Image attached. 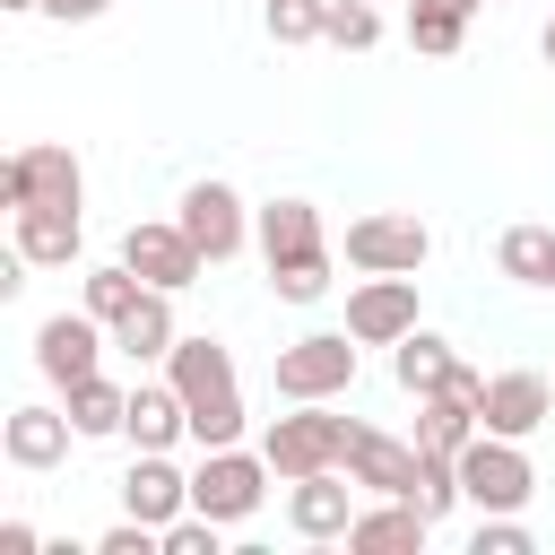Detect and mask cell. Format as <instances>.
Listing matches in <instances>:
<instances>
[{"instance_id": "obj_22", "label": "cell", "mask_w": 555, "mask_h": 555, "mask_svg": "<svg viewBox=\"0 0 555 555\" xmlns=\"http://www.w3.org/2000/svg\"><path fill=\"white\" fill-rule=\"evenodd\" d=\"M451 373H460V356H451V338H442V330H425V321H416V330H408V338L390 347V382H399L408 399H425V390H442Z\"/></svg>"}, {"instance_id": "obj_9", "label": "cell", "mask_w": 555, "mask_h": 555, "mask_svg": "<svg viewBox=\"0 0 555 555\" xmlns=\"http://www.w3.org/2000/svg\"><path fill=\"white\" fill-rule=\"evenodd\" d=\"M104 347H113V330L78 304V312H52L43 330H35V373L52 382V390H69V382H87V373H104Z\"/></svg>"}, {"instance_id": "obj_30", "label": "cell", "mask_w": 555, "mask_h": 555, "mask_svg": "<svg viewBox=\"0 0 555 555\" xmlns=\"http://www.w3.org/2000/svg\"><path fill=\"white\" fill-rule=\"evenodd\" d=\"M468 555H538V538H529V520H520V512H477Z\"/></svg>"}, {"instance_id": "obj_3", "label": "cell", "mask_w": 555, "mask_h": 555, "mask_svg": "<svg viewBox=\"0 0 555 555\" xmlns=\"http://www.w3.org/2000/svg\"><path fill=\"white\" fill-rule=\"evenodd\" d=\"M269 451H243V442H217V451H199V468H191V512H208V520H225V529H243L260 503H269Z\"/></svg>"}, {"instance_id": "obj_15", "label": "cell", "mask_w": 555, "mask_h": 555, "mask_svg": "<svg viewBox=\"0 0 555 555\" xmlns=\"http://www.w3.org/2000/svg\"><path fill=\"white\" fill-rule=\"evenodd\" d=\"M546 416H555V382H546V373H529V364H520V373H486V408H477V425H486V434L529 442Z\"/></svg>"}, {"instance_id": "obj_23", "label": "cell", "mask_w": 555, "mask_h": 555, "mask_svg": "<svg viewBox=\"0 0 555 555\" xmlns=\"http://www.w3.org/2000/svg\"><path fill=\"white\" fill-rule=\"evenodd\" d=\"M61 408H69V425H78V442H104V434H121L130 390H121V382H104V373H87V382H69V390H61Z\"/></svg>"}, {"instance_id": "obj_19", "label": "cell", "mask_w": 555, "mask_h": 555, "mask_svg": "<svg viewBox=\"0 0 555 555\" xmlns=\"http://www.w3.org/2000/svg\"><path fill=\"white\" fill-rule=\"evenodd\" d=\"M121 434H130V451H173V442H191V408H182V390H173V382H130V416H121Z\"/></svg>"}, {"instance_id": "obj_21", "label": "cell", "mask_w": 555, "mask_h": 555, "mask_svg": "<svg viewBox=\"0 0 555 555\" xmlns=\"http://www.w3.org/2000/svg\"><path fill=\"white\" fill-rule=\"evenodd\" d=\"M173 338H182V321H173V295H165V286H147V295L113 321V356H130V364H165Z\"/></svg>"}, {"instance_id": "obj_36", "label": "cell", "mask_w": 555, "mask_h": 555, "mask_svg": "<svg viewBox=\"0 0 555 555\" xmlns=\"http://www.w3.org/2000/svg\"><path fill=\"white\" fill-rule=\"evenodd\" d=\"M425 9H451V17H477L486 0H425Z\"/></svg>"}, {"instance_id": "obj_26", "label": "cell", "mask_w": 555, "mask_h": 555, "mask_svg": "<svg viewBox=\"0 0 555 555\" xmlns=\"http://www.w3.org/2000/svg\"><path fill=\"white\" fill-rule=\"evenodd\" d=\"M139 295H147V278H139L130 260H104V269H87V278H78V304H87V312H95L104 330H113V321H121V312H130Z\"/></svg>"}, {"instance_id": "obj_20", "label": "cell", "mask_w": 555, "mask_h": 555, "mask_svg": "<svg viewBox=\"0 0 555 555\" xmlns=\"http://www.w3.org/2000/svg\"><path fill=\"white\" fill-rule=\"evenodd\" d=\"M121 512H139V520H156V529H165V520H182V512H191V477H182L165 451H139V460H130V477H121Z\"/></svg>"}, {"instance_id": "obj_24", "label": "cell", "mask_w": 555, "mask_h": 555, "mask_svg": "<svg viewBox=\"0 0 555 555\" xmlns=\"http://www.w3.org/2000/svg\"><path fill=\"white\" fill-rule=\"evenodd\" d=\"M468 442H477V408H468L460 390H425V399H416V451H451V460H460Z\"/></svg>"}, {"instance_id": "obj_13", "label": "cell", "mask_w": 555, "mask_h": 555, "mask_svg": "<svg viewBox=\"0 0 555 555\" xmlns=\"http://www.w3.org/2000/svg\"><path fill=\"white\" fill-rule=\"evenodd\" d=\"M9 251L26 260V269H69L78 251H87V217L78 208H9Z\"/></svg>"}, {"instance_id": "obj_14", "label": "cell", "mask_w": 555, "mask_h": 555, "mask_svg": "<svg viewBox=\"0 0 555 555\" xmlns=\"http://www.w3.org/2000/svg\"><path fill=\"white\" fill-rule=\"evenodd\" d=\"M251 243H260L269 269H286V260H330V225H321L312 199H269V208H251Z\"/></svg>"}, {"instance_id": "obj_10", "label": "cell", "mask_w": 555, "mask_h": 555, "mask_svg": "<svg viewBox=\"0 0 555 555\" xmlns=\"http://www.w3.org/2000/svg\"><path fill=\"white\" fill-rule=\"evenodd\" d=\"M121 260L147 278V286H165V295H182V286H199V243L182 234V217H139L130 234H121Z\"/></svg>"}, {"instance_id": "obj_33", "label": "cell", "mask_w": 555, "mask_h": 555, "mask_svg": "<svg viewBox=\"0 0 555 555\" xmlns=\"http://www.w3.org/2000/svg\"><path fill=\"white\" fill-rule=\"evenodd\" d=\"M165 555H225V520H208V512L165 520Z\"/></svg>"}, {"instance_id": "obj_4", "label": "cell", "mask_w": 555, "mask_h": 555, "mask_svg": "<svg viewBox=\"0 0 555 555\" xmlns=\"http://www.w3.org/2000/svg\"><path fill=\"white\" fill-rule=\"evenodd\" d=\"M269 382H278L286 408L295 399H347L356 390V330H304L295 347H278Z\"/></svg>"}, {"instance_id": "obj_2", "label": "cell", "mask_w": 555, "mask_h": 555, "mask_svg": "<svg viewBox=\"0 0 555 555\" xmlns=\"http://www.w3.org/2000/svg\"><path fill=\"white\" fill-rule=\"evenodd\" d=\"M347 442H356V416H338L330 399H295V416H269L260 451L278 477H312V468H347Z\"/></svg>"}, {"instance_id": "obj_34", "label": "cell", "mask_w": 555, "mask_h": 555, "mask_svg": "<svg viewBox=\"0 0 555 555\" xmlns=\"http://www.w3.org/2000/svg\"><path fill=\"white\" fill-rule=\"evenodd\" d=\"M104 9H113V0H43L35 17H52V26H95Z\"/></svg>"}, {"instance_id": "obj_25", "label": "cell", "mask_w": 555, "mask_h": 555, "mask_svg": "<svg viewBox=\"0 0 555 555\" xmlns=\"http://www.w3.org/2000/svg\"><path fill=\"white\" fill-rule=\"evenodd\" d=\"M546 260H555V234H546V225H503L494 269H503L512 286H538V295H546Z\"/></svg>"}, {"instance_id": "obj_38", "label": "cell", "mask_w": 555, "mask_h": 555, "mask_svg": "<svg viewBox=\"0 0 555 555\" xmlns=\"http://www.w3.org/2000/svg\"><path fill=\"white\" fill-rule=\"evenodd\" d=\"M538 52H546V69H555V17H546V35H538Z\"/></svg>"}, {"instance_id": "obj_7", "label": "cell", "mask_w": 555, "mask_h": 555, "mask_svg": "<svg viewBox=\"0 0 555 555\" xmlns=\"http://www.w3.org/2000/svg\"><path fill=\"white\" fill-rule=\"evenodd\" d=\"M0 199L9 208H78L87 199V173H78V156L61 147V139H26L17 156H9V173H0Z\"/></svg>"}, {"instance_id": "obj_6", "label": "cell", "mask_w": 555, "mask_h": 555, "mask_svg": "<svg viewBox=\"0 0 555 555\" xmlns=\"http://www.w3.org/2000/svg\"><path fill=\"white\" fill-rule=\"evenodd\" d=\"M425 260H434V234H425V217H408V208H373V217H356V225H347V269L416 278Z\"/></svg>"}, {"instance_id": "obj_37", "label": "cell", "mask_w": 555, "mask_h": 555, "mask_svg": "<svg viewBox=\"0 0 555 555\" xmlns=\"http://www.w3.org/2000/svg\"><path fill=\"white\" fill-rule=\"evenodd\" d=\"M0 9H9V17H35V9H43V0H0Z\"/></svg>"}, {"instance_id": "obj_31", "label": "cell", "mask_w": 555, "mask_h": 555, "mask_svg": "<svg viewBox=\"0 0 555 555\" xmlns=\"http://www.w3.org/2000/svg\"><path fill=\"white\" fill-rule=\"evenodd\" d=\"M321 26H330V0H269V43H321Z\"/></svg>"}, {"instance_id": "obj_5", "label": "cell", "mask_w": 555, "mask_h": 555, "mask_svg": "<svg viewBox=\"0 0 555 555\" xmlns=\"http://www.w3.org/2000/svg\"><path fill=\"white\" fill-rule=\"evenodd\" d=\"M460 494H468V512H529L538 468H529V451L512 434H486L477 425V442L460 451Z\"/></svg>"}, {"instance_id": "obj_17", "label": "cell", "mask_w": 555, "mask_h": 555, "mask_svg": "<svg viewBox=\"0 0 555 555\" xmlns=\"http://www.w3.org/2000/svg\"><path fill=\"white\" fill-rule=\"evenodd\" d=\"M416 468H425L416 434H382V425H356V442H347V477H356L364 494H408V486H416Z\"/></svg>"}, {"instance_id": "obj_16", "label": "cell", "mask_w": 555, "mask_h": 555, "mask_svg": "<svg viewBox=\"0 0 555 555\" xmlns=\"http://www.w3.org/2000/svg\"><path fill=\"white\" fill-rule=\"evenodd\" d=\"M69 408H43V399H26V408H9V425H0V451H9V468H26V477H43V468H61L69 460Z\"/></svg>"}, {"instance_id": "obj_32", "label": "cell", "mask_w": 555, "mask_h": 555, "mask_svg": "<svg viewBox=\"0 0 555 555\" xmlns=\"http://www.w3.org/2000/svg\"><path fill=\"white\" fill-rule=\"evenodd\" d=\"M269 295H278V304H321V295H330V260H286V269H269Z\"/></svg>"}, {"instance_id": "obj_8", "label": "cell", "mask_w": 555, "mask_h": 555, "mask_svg": "<svg viewBox=\"0 0 555 555\" xmlns=\"http://www.w3.org/2000/svg\"><path fill=\"white\" fill-rule=\"evenodd\" d=\"M173 217H182V234L199 243V260H208V269H217V260H234V251L251 243V208H243V191H234V182H217V173H208V182H191Z\"/></svg>"}, {"instance_id": "obj_39", "label": "cell", "mask_w": 555, "mask_h": 555, "mask_svg": "<svg viewBox=\"0 0 555 555\" xmlns=\"http://www.w3.org/2000/svg\"><path fill=\"white\" fill-rule=\"evenodd\" d=\"M546 295H555V260H546Z\"/></svg>"}, {"instance_id": "obj_35", "label": "cell", "mask_w": 555, "mask_h": 555, "mask_svg": "<svg viewBox=\"0 0 555 555\" xmlns=\"http://www.w3.org/2000/svg\"><path fill=\"white\" fill-rule=\"evenodd\" d=\"M0 555H43V538H35V520H0Z\"/></svg>"}, {"instance_id": "obj_28", "label": "cell", "mask_w": 555, "mask_h": 555, "mask_svg": "<svg viewBox=\"0 0 555 555\" xmlns=\"http://www.w3.org/2000/svg\"><path fill=\"white\" fill-rule=\"evenodd\" d=\"M408 43H416L425 61H451V52L468 43V17H451V9H425V0H408Z\"/></svg>"}, {"instance_id": "obj_1", "label": "cell", "mask_w": 555, "mask_h": 555, "mask_svg": "<svg viewBox=\"0 0 555 555\" xmlns=\"http://www.w3.org/2000/svg\"><path fill=\"white\" fill-rule=\"evenodd\" d=\"M165 382L182 390V408H191V442L199 451H217V442H243V382H234V356L208 338V330H182L173 338V356H165Z\"/></svg>"}, {"instance_id": "obj_29", "label": "cell", "mask_w": 555, "mask_h": 555, "mask_svg": "<svg viewBox=\"0 0 555 555\" xmlns=\"http://www.w3.org/2000/svg\"><path fill=\"white\" fill-rule=\"evenodd\" d=\"M321 43H338V52H373V43H382V9H373V0H330Z\"/></svg>"}, {"instance_id": "obj_12", "label": "cell", "mask_w": 555, "mask_h": 555, "mask_svg": "<svg viewBox=\"0 0 555 555\" xmlns=\"http://www.w3.org/2000/svg\"><path fill=\"white\" fill-rule=\"evenodd\" d=\"M347 330H356V347H399L408 330H416V278H356L347 286Z\"/></svg>"}, {"instance_id": "obj_11", "label": "cell", "mask_w": 555, "mask_h": 555, "mask_svg": "<svg viewBox=\"0 0 555 555\" xmlns=\"http://www.w3.org/2000/svg\"><path fill=\"white\" fill-rule=\"evenodd\" d=\"M356 494H364V486H356L347 468H312V477H286V529H295L304 546H321V538H347V520L364 512Z\"/></svg>"}, {"instance_id": "obj_27", "label": "cell", "mask_w": 555, "mask_h": 555, "mask_svg": "<svg viewBox=\"0 0 555 555\" xmlns=\"http://www.w3.org/2000/svg\"><path fill=\"white\" fill-rule=\"evenodd\" d=\"M408 503L425 512V520H451L468 494H460V460L451 451H425V468H416V486H408Z\"/></svg>"}, {"instance_id": "obj_18", "label": "cell", "mask_w": 555, "mask_h": 555, "mask_svg": "<svg viewBox=\"0 0 555 555\" xmlns=\"http://www.w3.org/2000/svg\"><path fill=\"white\" fill-rule=\"evenodd\" d=\"M434 529H442V520H425L408 494H373V503L347 520V546H356V555H425Z\"/></svg>"}]
</instances>
